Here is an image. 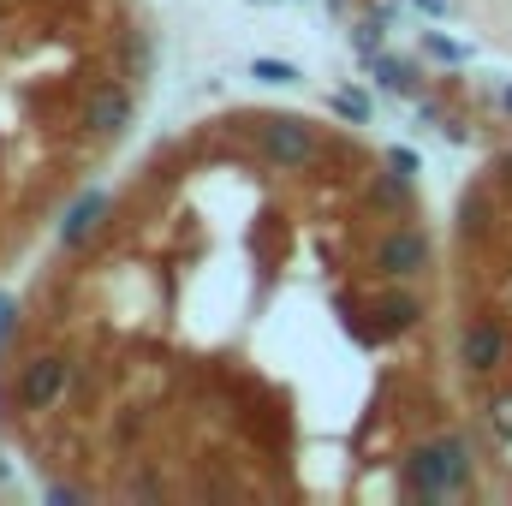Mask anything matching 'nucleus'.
Instances as JSON below:
<instances>
[{
	"instance_id": "obj_1",
	"label": "nucleus",
	"mask_w": 512,
	"mask_h": 506,
	"mask_svg": "<svg viewBox=\"0 0 512 506\" xmlns=\"http://www.w3.org/2000/svg\"><path fill=\"white\" fill-rule=\"evenodd\" d=\"M471 483V447L459 435H435L423 441L411 459H405V489L423 495V501H441V495H459Z\"/></svg>"
},
{
	"instance_id": "obj_2",
	"label": "nucleus",
	"mask_w": 512,
	"mask_h": 506,
	"mask_svg": "<svg viewBox=\"0 0 512 506\" xmlns=\"http://www.w3.org/2000/svg\"><path fill=\"white\" fill-rule=\"evenodd\" d=\"M256 155L280 173H304L322 161V137L310 120H292V114H274V120H256Z\"/></svg>"
},
{
	"instance_id": "obj_3",
	"label": "nucleus",
	"mask_w": 512,
	"mask_h": 506,
	"mask_svg": "<svg viewBox=\"0 0 512 506\" xmlns=\"http://www.w3.org/2000/svg\"><path fill=\"white\" fill-rule=\"evenodd\" d=\"M72 393V358L66 352H30L12 376V405L18 411H54Z\"/></svg>"
},
{
	"instance_id": "obj_4",
	"label": "nucleus",
	"mask_w": 512,
	"mask_h": 506,
	"mask_svg": "<svg viewBox=\"0 0 512 506\" xmlns=\"http://www.w3.org/2000/svg\"><path fill=\"white\" fill-rule=\"evenodd\" d=\"M78 120H84V131H90V137H120V131L137 120V102H131L126 84H96V90L84 96Z\"/></svg>"
},
{
	"instance_id": "obj_5",
	"label": "nucleus",
	"mask_w": 512,
	"mask_h": 506,
	"mask_svg": "<svg viewBox=\"0 0 512 506\" xmlns=\"http://www.w3.org/2000/svg\"><path fill=\"white\" fill-rule=\"evenodd\" d=\"M512 340L501 322H465L459 328V364L471 370V376H495L501 364H507Z\"/></svg>"
},
{
	"instance_id": "obj_6",
	"label": "nucleus",
	"mask_w": 512,
	"mask_h": 506,
	"mask_svg": "<svg viewBox=\"0 0 512 506\" xmlns=\"http://www.w3.org/2000/svg\"><path fill=\"white\" fill-rule=\"evenodd\" d=\"M376 268H382L387 280H411V274H423L429 268V233H417V227H393L376 239Z\"/></svg>"
},
{
	"instance_id": "obj_7",
	"label": "nucleus",
	"mask_w": 512,
	"mask_h": 506,
	"mask_svg": "<svg viewBox=\"0 0 512 506\" xmlns=\"http://www.w3.org/2000/svg\"><path fill=\"white\" fill-rule=\"evenodd\" d=\"M102 221H108V197H102V191L72 197V209H66V221H60V245H66V251H84V245L102 233Z\"/></svg>"
},
{
	"instance_id": "obj_8",
	"label": "nucleus",
	"mask_w": 512,
	"mask_h": 506,
	"mask_svg": "<svg viewBox=\"0 0 512 506\" xmlns=\"http://www.w3.org/2000/svg\"><path fill=\"white\" fill-rule=\"evenodd\" d=\"M417 316H423V298L417 292H387V298H376V334H405V328H417Z\"/></svg>"
},
{
	"instance_id": "obj_9",
	"label": "nucleus",
	"mask_w": 512,
	"mask_h": 506,
	"mask_svg": "<svg viewBox=\"0 0 512 506\" xmlns=\"http://www.w3.org/2000/svg\"><path fill=\"white\" fill-rule=\"evenodd\" d=\"M370 72L382 78V90H393V96H411V84H417V72H411L405 60H393V54H382V48L370 54Z\"/></svg>"
},
{
	"instance_id": "obj_10",
	"label": "nucleus",
	"mask_w": 512,
	"mask_h": 506,
	"mask_svg": "<svg viewBox=\"0 0 512 506\" xmlns=\"http://www.w3.org/2000/svg\"><path fill=\"white\" fill-rule=\"evenodd\" d=\"M459 233H465V239L489 233V191H471V197L459 203Z\"/></svg>"
},
{
	"instance_id": "obj_11",
	"label": "nucleus",
	"mask_w": 512,
	"mask_h": 506,
	"mask_svg": "<svg viewBox=\"0 0 512 506\" xmlns=\"http://www.w3.org/2000/svg\"><path fill=\"white\" fill-rule=\"evenodd\" d=\"M251 78L256 84H298L304 72H298L292 60H251Z\"/></svg>"
},
{
	"instance_id": "obj_12",
	"label": "nucleus",
	"mask_w": 512,
	"mask_h": 506,
	"mask_svg": "<svg viewBox=\"0 0 512 506\" xmlns=\"http://www.w3.org/2000/svg\"><path fill=\"white\" fill-rule=\"evenodd\" d=\"M370 203H382V209H399V203H405V173H399V167L370 185Z\"/></svg>"
},
{
	"instance_id": "obj_13",
	"label": "nucleus",
	"mask_w": 512,
	"mask_h": 506,
	"mask_svg": "<svg viewBox=\"0 0 512 506\" xmlns=\"http://www.w3.org/2000/svg\"><path fill=\"white\" fill-rule=\"evenodd\" d=\"M328 108H334V114H346L352 126H364V120H370V102H364V96H352V90H340V96H328Z\"/></svg>"
},
{
	"instance_id": "obj_14",
	"label": "nucleus",
	"mask_w": 512,
	"mask_h": 506,
	"mask_svg": "<svg viewBox=\"0 0 512 506\" xmlns=\"http://www.w3.org/2000/svg\"><path fill=\"white\" fill-rule=\"evenodd\" d=\"M489 423H495V435H501V441H512V393L489 405Z\"/></svg>"
},
{
	"instance_id": "obj_15",
	"label": "nucleus",
	"mask_w": 512,
	"mask_h": 506,
	"mask_svg": "<svg viewBox=\"0 0 512 506\" xmlns=\"http://www.w3.org/2000/svg\"><path fill=\"white\" fill-rule=\"evenodd\" d=\"M12 328H18V304L0 298V352H6V340H12Z\"/></svg>"
},
{
	"instance_id": "obj_16",
	"label": "nucleus",
	"mask_w": 512,
	"mask_h": 506,
	"mask_svg": "<svg viewBox=\"0 0 512 506\" xmlns=\"http://www.w3.org/2000/svg\"><path fill=\"white\" fill-rule=\"evenodd\" d=\"M429 54H435V60H465V48L447 42V36H429Z\"/></svg>"
},
{
	"instance_id": "obj_17",
	"label": "nucleus",
	"mask_w": 512,
	"mask_h": 506,
	"mask_svg": "<svg viewBox=\"0 0 512 506\" xmlns=\"http://www.w3.org/2000/svg\"><path fill=\"white\" fill-rule=\"evenodd\" d=\"M387 161H393V167H399V173H405V179H411V173H417V155H411V149H393V155H387Z\"/></svg>"
},
{
	"instance_id": "obj_18",
	"label": "nucleus",
	"mask_w": 512,
	"mask_h": 506,
	"mask_svg": "<svg viewBox=\"0 0 512 506\" xmlns=\"http://www.w3.org/2000/svg\"><path fill=\"white\" fill-rule=\"evenodd\" d=\"M417 12H429V18H447V0H411Z\"/></svg>"
},
{
	"instance_id": "obj_19",
	"label": "nucleus",
	"mask_w": 512,
	"mask_h": 506,
	"mask_svg": "<svg viewBox=\"0 0 512 506\" xmlns=\"http://www.w3.org/2000/svg\"><path fill=\"white\" fill-rule=\"evenodd\" d=\"M495 173H501V179L512 185V155H501V161H495Z\"/></svg>"
},
{
	"instance_id": "obj_20",
	"label": "nucleus",
	"mask_w": 512,
	"mask_h": 506,
	"mask_svg": "<svg viewBox=\"0 0 512 506\" xmlns=\"http://www.w3.org/2000/svg\"><path fill=\"white\" fill-rule=\"evenodd\" d=\"M501 108H507V114H512V90H507V96H501Z\"/></svg>"
}]
</instances>
